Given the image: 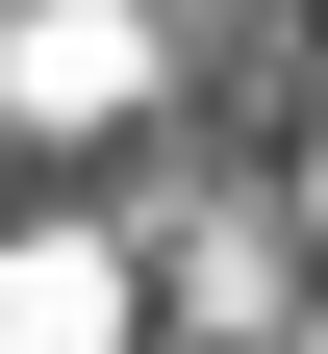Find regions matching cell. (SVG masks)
Wrapping results in <instances>:
<instances>
[{"label":"cell","mask_w":328,"mask_h":354,"mask_svg":"<svg viewBox=\"0 0 328 354\" xmlns=\"http://www.w3.org/2000/svg\"><path fill=\"white\" fill-rule=\"evenodd\" d=\"M0 102L26 127H126L152 102V0H0Z\"/></svg>","instance_id":"6da1fadb"},{"label":"cell","mask_w":328,"mask_h":354,"mask_svg":"<svg viewBox=\"0 0 328 354\" xmlns=\"http://www.w3.org/2000/svg\"><path fill=\"white\" fill-rule=\"evenodd\" d=\"M0 354H126V253H102V228L0 253Z\"/></svg>","instance_id":"7a4b0ae2"}]
</instances>
